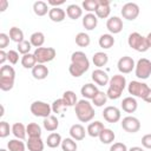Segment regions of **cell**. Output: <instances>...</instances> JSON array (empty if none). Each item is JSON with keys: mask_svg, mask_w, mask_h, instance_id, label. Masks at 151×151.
Masks as SVG:
<instances>
[{"mask_svg": "<svg viewBox=\"0 0 151 151\" xmlns=\"http://www.w3.org/2000/svg\"><path fill=\"white\" fill-rule=\"evenodd\" d=\"M90 68V60L87 55L81 51H76L71 55V64L68 66V72L72 77L78 78L83 76Z\"/></svg>", "mask_w": 151, "mask_h": 151, "instance_id": "6da1fadb", "label": "cell"}, {"mask_svg": "<svg viewBox=\"0 0 151 151\" xmlns=\"http://www.w3.org/2000/svg\"><path fill=\"white\" fill-rule=\"evenodd\" d=\"M125 87H126L125 77L123 74H114L112 78H110V81H109V88L106 91L107 98L112 100L120 98Z\"/></svg>", "mask_w": 151, "mask_h": 151, "instance_id": "7a4b0ae2", "label": "cell"}, {"mask_svg": "<svg viewBox=\"0 0 151 151\" xmlns=\"http://www.w3.org/2000/svg\"><path fill=\"white\" fill-rule=\"evenodd\" d=\"M74 112L79 122L81 123H88L94 118V109L93 105L87 99L78 100V103L74 106Z\"/></svg>", "mask_w": 151, "mask_h": 151, "instance_id": "3957f363", "label": "cell"}, {"mask_svg": "<svg viewBox=\"0 0 151 151\" xmlns=\"http://www.w3.org/2000/svg\"><path fill=\"white\" fill-rule=\"evenodd\" d=\"M15 71L9 65H4L0 68V88L2 91H9L14 86Z\"/></svg>", "mask_w": 151, "mask_h": 151, "instance_id": "277c9868", "label": "cell"}, {"mask_svg": "<svg viewBox=\"0 0 151 151\" xmlns=\"http://www.w3.org/2000/svg\"><path fill=\"white\" fill-rule=\"evenodd\" d=\"M127 44L132 50H134L137 52H146L150 48L149 44L146 41V37H143L138 32H133L129 35Z\"/></svg>", "mask_w": 151, "mask_h": 151, "instance_id": "5b68a950", "label": "cell"}, {"mask_svg": "<svg viewBox=\"0 0 151 151\" xmlns=\"http://www.w3.org/2000/svg\"><path fill=\"white\" fill-rule=\"evenodd\" d=\"M151 88L143 81H138V80H132L127 85V91L132 97H137V98H142L144 100V98L147 96L149 91Z\"/></svg>", "mask_w": 151, "mask_h": 151, "instance_id": "8992f818", "label": "cell"}, {"mask_svg": "<svg viewBox=\"0 0 151 151\" xmlns=\"http://www.w3.org/2000/svg\"><path fill=\"white\" fill-rule=\"evenodd\" d=\"M33 54H34L38 64L45 65V63H50L55 58L57 51L53 47H39V48H35Z\"/></svg>", "mask_w": 151, "mask_h": 151, "instance_id": "52a82bcc", "label": "cell"}, {"mask_svg": "<svg viewBox=\"0 0 151 151\" xmlns=\"http://www.w3.org/2000/svg\"><path fill=\"white\" fill-rule=\"evenodd\" d=\"M31 112L35 117H41V118H47L51 116L52 112V106L45 101L41 100H35L31 104Z\"/></svg>", "mask_w": 151, "mask_h": 151, "instance_id": "ba28073f", "label": "cell"}, {"mask_svg": "<svg viewBox=\"0 0 151 151\" xmlns=\"http://www.w3.org/2000/svg\"><path fill=\"white\" fill-rule=\"evenodd\" d=\"M134 74L138 79H147L151 76V61L146 58H140L136 64Z\"/></svg>", "mask_w": 151, "mask_h": 151, "instance_id": "9c48e42d", "label": "cell"}, {"mask_svg": "<svg viewBox=\"0 0 151 151\" xmlns=\"http://www.w3.org/2000/svg\"><path fill=\"white\" fill-rule=\"evenodd\" d=\"M122 129L129 133H136L140 130V122L133 116H127L122 119Z\"/></svg>", "mask_w": 151, "mask_h": 151, "instance_id": "30bf717a", "label": "cell"}, {"mask_svg": "<svg viewBox=\"0 0 151 151\" xmlns=\"http://www.w3.org/2000/svg\"><path fill=\"white\" fill-rule=\"evenodd\" d=\"M139 6L134 2H126L123 7H122V15L124 19L132 21L134 19H137V17L139 15Z\"/></svg>", "mask_w": 151, "mask_h": 151, "instance_id": "8fae6325", "label": "cell"}, {"mask_svg": "<svg viewBox=\"0 0 151 151\" xmlns=\"http://www.w3.org/2000/svg\"><path fill=\"white\" fill-rule=\"evenodd\" d=\"M117 67H118V71L120 72V74H127V73L132 72V70L136 67V64L131 57L124 55L118 60Z\"/></svg>", "mask_w": 151, "mask_h": 151, "instance_id": "7c38bea8", "label": "cell"}, {"mask_svg": "<svg viewBox=\"0 0 151 151\" xmlns=\"http://www.w3.org/2000/svg\"><path fill=\"white\" fill-rule=\"evenodd\" d=\"M103 117L107 123L114 124L120 120L122 113H120V110L116 106H106L103 111Z\"/></svg>", "mask_w": 151, "mask_h": 151, "instance_id": "4fadbf2b", "label": "cell"}, {"mask_svg": "<svg viewBox=\"0 0 151 151\" xmlns=\"http://www.w3.org/2000/svg\"><path fill=\"white\" fill-rule=\"evenodd\" d=\"M106 28L110 34H118L123 29V20L119 17H111L106 21Z\"/></svg>", "mask_w": 151, "mask_h": 151, "instance_id": "5bb4252c", "label": "cell"}, {"mask_svg": "<svg viewBox=\"0 0 151 151\" xmlns=\"http://www.w3.org/2000/svg\"><path fill=\"white\" fill-rule=\"evenodd\" d=\"M92 80L94 81L96 85L98 86H105V85H109V81H110V77L109 74L101 70V68H97L92 72V76H91Z\"/></svg>", "mask_w": 151, "mask_h": 151, "instance_id": "9a60e30c", "label": "cell"}, {"mask_svg": "<svg viewBox=\"0 0 151 151\" xmlns=\"http://www.w3.org/2000/svg\"><path fill=\"white\" fill-rule=\"evenodd\" d=\"M110 12H111L110 1L109 0H98V7H97V11L94 12L97 18L106 19L110 15Z\"/></svg>", "mask_w": 151, "mask_h": 151, "instance_id": "2e32d148", "label": "cell"}, {"mask_svg": "<svg viewBox=\"0 0 151 151\" xmlns=\"http://www.w3.org/2000/svg\"><path fill=\"white\" fill-rule=\"evenodd\" d=\"M70 136L72 139H74L76 142H79V140H83L85 138V134H86V131H85V127L81 125V124H73L71 127H70Z\"/></svg>", "mask_w": 151, "mask_h": 151, "instance_id": "e0dca14e", "label": "cell"}, {"mask_svg": "<svg viewBox=\"0 0 151 151\" xmlns=\"http://www.w3.org/2000/svg\"><path fill=\"white\" fill-rule=\"evenodd\" d=\"M104 129H105V126H104V124H103L101 122L94 120V122H92V123L88 124V126H87V129H86V132H87V134H88L90 137L96 138V137H99V134L101 133V131H103Z\"/></svg>", "mask_w": 151, "mask_h": 151, "instance_id": "ac0fdd59", "label": "cell"}, {"mask_svg": "<svg viewBox=\"0 0 151 151\" xmlns=\"http://www.w3.org/2000/svg\"><path fill=\"white\" fill-rule=\"evenodd\" d=\"M48 73H50V71H48L47 66H45L44 64H37L32 68V76L37 80H42V79L47 78Z\"/></svg>", "mask_w": 151, "mask_h": 151, "instance_id": "d6986e66", "label": "cell"}, {"mask_svg": "<svg viewBox=\"0 0 151 151\" xmlns=\"http://www.w3.org/2000/svg\"><path fill=\"white\" fill-rule=\"evenodd\" d=\"M98 91H99V90H98L97 85L91 84V83L83 85V87L80 88V93H81V96H83L85 99H91V100L94 98V96L98 93Z\"/></svg>", "mask_w": 151, "mask_h": 151, "instance_id": "ffe728a7", "label": "cell"}, {"mask_svg": "<svg viewBox=\"0 0 151 151\" xmlns=\"http://www.w3.org/2000/svg\"><path fill=\"white\" fill-rule=\"evenodd\" d=\"M138 107V103L134 97H126L122 101V109L126 113H133Z\"/></svg>", "mask_w": 151, "mask_h": 151, "instance_id": "44dd1931", "label": "cell"}, {"mask_svg": "<svg viewBox=\"0 0 151 151\" xmlns=\"http://www.w3.org/2000/svg\"><path fill=\"white\" fill-rule=\"evenodd\" d=\"M98 25V18L96 14L93 13H87L84 15L83 18V26L85 27V29L87 31H92L97 27Z\"/></svg>", "mask_w": 151, "mask_h": 151, "instance_id": "7402d4cb", "label": "cell"}, {"mask_svg": "<svg viewBox=\"0 0 151 151\" xmlns=\"http://www.w3.org/2000/svg\"><path fill=\"white\" fill-rule=\"evenodd\" d=\"M66 17V12L60 7H52L48 12V18L53 22H61Z\"/></svg>", "mask_w": 151, "mask_h": 151, "instance_id": "603a6c76", "label": "cell"}, {"mask_svg": "<svg viewBox=\"0 0 151 151\" xmlns=\"http://www.w3.org/2000/svg\"><path fill=\"white\" fill-rule=\"evenodd\" d=\"M33 12H34V14L38 15V17H44V15L48 14V12H50L48 4L45 2V1H41V0L35 1V2L33 4Z\"/></svg>", "mask_w": 151, "mask_h": 151, "instance_id": "cb8c5ba5", "label": "cell"}, {"mask_svg": "<svg viewBox=\"0 0 151 151\" xmlns=\"http://www.w3.org/2000/svg\"><path fill=\"white\" fill-rule=\"evenodd\" d=\"M42 125H44V129L48 132H53L55 131L58 127H59V120L55 116H50L47 118H44V122H42Z\"/></svg>", "mask_w": 151, "mask_h": 151, "instance_id": "d4e9b609", "label": "cell"}, {"mask_svg": "<svg viewBox=\"0 0 151 151\" xmlns=\"http://www.w3.org/2000/svg\"><path fill=\"white\" fill-rule=\"evenodd\" d=\"M66 14L70 19L72 20H77L79 19L81 15H83V9L80 6L76 5V4H72V5H68L67 8H66Z\"/></svg>", "mask_w": 151, "mask_h": 151, "instance_id": "484cf974", "label": "cell"}, {"mask_svg": "<svg viewBox=\"0 0 151 151\" xmlns=\"http://www.w3.org/2000/svg\"><path fill=\"white\" fill-rule=\"evenodd\" d=\"M98 44H99V46H100L101 48L109 50V48H111V47L114 45V38H113V35L110 34V33L101 34L100 38H99V40H98Z\"/></svg>", "mask_w": 151, "mask_h": 151, "instance_id": "4316f807", "label": "cell"}, {"mask_svg": "<svg viewBox=\"0 0 151 151\" xmlns=\"http://www.w3.org/2000/svg\"><path fill=\"white\" fill-rule=\"evenodd\" d=\"M61 142H63V138H61V136L58 132H52L46 138V144L51 149H55V147L60 146L61 145Z\"/></svg>", "mask_w": 151, "mask_h": 151, "instance_id": "83f0119b", "label": "cell"}, {"mask_svg": "<svg viewBox=\"0 0 151 151\" xmlns=\"http://www.w3.org/2000/svg\"><path fill=\"white\" fill-rule=\"evenodd\" d=\"M12 133H13V136H14L15 138L22 140V139L26 138V134H27V132H26V126H25L22 123H14V124L12 125Z\"/></svg>", "mask_w": 151, "mask_h": 151, "instance_id": "f1b7e54d", "label": "cell"}, {"mask_svg": "<svg viewBox=\"0 0 151 151\" xmlns=\"http://www.w3.org/2000/svg\"><path fill=\"white\" fill-rule=\"evenodd\" d=\"M92 61L94 64V66H97L98 68L105 66L109 61V57L105 52H96L92 57Z\"/></svg>", "mask_w": 151, "mask_h": 151, "instance_id": "f546056e", "label": "cell"}, {"mask_svg": "<svg viewBox=\"0 0 151 151\" xmlns=\"http://www.w3.org/2000/svg\"><path fill=\"white\" fill-rule=\"evenodd\" d=\"M26 132L28 138H40L41 137V127L37 123H29L26 126Z\"/></svg>", "mask_w": 151, "mask_h": 151, "instance_id": "4dcf8cb0", "label": "cell"}, {"mask_svg": "<svg viewBox=\"0 0 151 151\" xmlns=\"http://www.w3.org/2000/svg\"><path fill=\"white\" fill-rule=\"evenodd\" d=\"M99 140L103 143V144H111L112 142H114V138H116V134L114 132L111 130V129H104L101 131V133L99 134Z\"/></svg>", "mask_w": 151, "mask_h": 151, "instance_id": "1f68e13d", "label": "cell"}, {"mask_svg": "<svg viewBox=\"0 0 151 151\" xmlns=\"http://www.w3.org/2000/svg\"><path fill=\"white\" fill-rule=\"evenodd\" d=\"M26 145L28 151H42L45 146L41 138H28V142Z\"/></svg>", "mask_w": 151, "mask_h": 151, "instance_id": "d6a6232c", "label": "cell"}, {"mask_svg": "<svg viewBox=\"0 0 151 151\" xmlns=\"http://www.w3.org/2000/svg\"><path fill=\"white\" fill-rule=\"evenodd\" d=\"M8 35H9V39L12 41L17 42V44H19V42L25 40L24 39V32L19 27H17V26H13V27L9 28V34Z\"/></svg>", "mask_w": 151, "mask_h": 151, "instance_id": "836d02e7", "label": "cell"}, {"mask_svg": "<svg viewBox=\"0 0 151 151\" xmlns=\"http://www.w3.org/2000/svg\"><path fill=\"white\" fill-rule=\"evenodd\" d=\"M29 42L35 48L41 47L44 45V42H45V35H44V33L42 32H34V33H32V35L29 37Z\"/></svg>", "mask_w": 151, "mask_h": 151, "instance_id": "e575fe53", "label": "cell"}, {"mask_svg": "<svg viewBox=\"0 0 151 151\" xmlns=\"http://www.w3.org/2000/svg\"><path fill=\"white\" fill-rule=\"evenodd\" d=\"M37 64L38 63H37V59H35L33 53H28V54H25V55L21 57V65L25 68H31L32 70Z\"/></svg>", "mask_w": 151, "mask_h": 151, "instance_id": "d590c367", "label": "cell"}, {"mask_svg": "<svg viewBox=\"0 0 151 151\" xmlns=\"http://www.w3.org/2000/svg\"><path fill=\"white\" fill-rule=\"evenodd\" d=\"M63 99H64L65 104L67 105V107H68V106H76V104L78 103L77 94H76L73 91H71V90L65 91V92L63 93Z\"/></svg>", "mask_w": 151, "mask_h": 151, "instance_id": "8d00e7d4", "label": "cell"}, {"mask_svg": "<svg viewBox=\"0 0 151 151\" xmlns=\"http://www.w3.org/2000/svg\"><path fill=\"white\" fill-rule=\"evenodd\" d=\"M91 42V39H90V35L85 32H79L77 35H76V44L79 46V47H87Z\"/></svg>", "mask_w": 151, "mask_h": 151, "instance_id": "74e56055", "label": "cell"}, {"mask_svg": "<svg viewBox=\"0 0 151 151\" xmlns=\"http://www.w3.org/2000/svg\"><path fill=\"white\" fill-rule=\"evenodd\" d=\"M107 94H106V92H103V91H98V93L94 96V98L92 99V104L94 105V106H97V107H101V106H104L105 104H106V101H107Z\"/></svg>", "mask_w": 151, "mask_h": 151, "instance_id": "f35d334b", "label": "cell"}, {"mask_svg": "<svg viewBox=\"0 0 151 151\" xmlns=\"http://www.w3.org/2000/svg\"><path fill=\"white\" fill-rule=\"evenodd\" d=\"M7 149L8 151H25V144L21 142V139H11L7 143Z\"/></svg>", "mask_w": 151, "mask_h": 151, "instance_id": "ab89813d", "label": "cell"}, {"mask_svg": "<svg viewBox=\"0 0 151 151\" xmlns=\"http://www.w3.org/2000/svg\"><path fill=\"white\" fill-rule=\"evenodd\" d=\"M60 146H61L63 151H77V149H78L77 142H76L74 139H72L71 137H70V138H65V139H63Z\"/></svg>", "mask_w": 151, "mask_h": 151, "instance_id": "60d3db41", "label": "cell"}, {"mask_svg": "<svg viewBox=\"0 0 151 151\" xmlns=\"http://www.w3.org/2000/svg\"><path fill=\"white\" fill-rule=\"evenodd\" d=\"M51 106H52V112H54V113H57V114H58V113H63V112L66 111V109H67V105L65 104V101H64L63 98L54 100Z\"/></svg>", "mask_w": 151, "mask_h": 151, "instance_id": "b9f144b4", "label": "cell"}, {"mask_svg": "<svg viewBox=\"0 0 151 151\" xmlns=\"http://www.w3.org/2000/svg\"><path fill=\"white\" fill-rule=\"evenodd\" d=\"M31 50H32V44L28 40H24V41L18 44V52L21 53L22 55L28 54L31 52Z\"/></svg>", "mask_w": 151, "mask_h": 151, "instance_id": "7bdbcfd3", "label": "cell"}, {"mask_svg": "<svg viewBox=\"0 0 151 151\" xmlns=\"http://www.w3.org/2000/svg\"><path fill=\"white\" fill-rule=\"evenodd\" d=\"M98 7V0H85L83 1V8L88 13L96 12Z\"/></svg>", "mask_w": 151, "mask_h": 151, "instance_id": "ee69618b", "label": "cell"}, {"mask_svg": "<svg viewBox=\"0 0 151 151\" xmlns=\"http://www.w3.org/2000/svg\"><path fill=\"white\" fill-rule=\"evenodd\" d=\"M9 131H12V127H9V124L5 120L0 122V137L6 138L9 134Z\"/></svg>", "mask_w": 151, "mask_h": 151, "instance_id": "f6af8a7d", "label": "cell"}, {"mask_svg": "<svg viewBox=\"0 0 151 151\" xmlns=\"http://www.w3.org/2000/svg\"><path fill=\"white\" fill-rule=\"evenodd\" d=\"M7 60L9 61V64L15 65L19 61V52L14 51V50H9L7 52Z\"/></svg>", "mask_w": 151, "mask_h": 151, "instance_id": "bcb514c9", "label": "cell"}, {"mask_svg": "<svg viewBox=\"0 0 151 151\" xmlns=\"http://www.w3.org/2000/svg\"><path fill=\"white\" fill-rule=\"evenodd\" d=\"M9 44V35L6 33H0V48L4 50Z\"/></svg>", "mask_w": 151, "mask_h": 151, "instance_id": "7dc6e473", "label": "cell"}, {"mask_svg": "<svg viewBox=\"0 0 151 151\" xmlns=\"http://www.w3.org/2000/svg\"><path fill=\"white\" fill-rule=\"evenodd\" d=\"M110 151H127V147L124 143H113L110 147Z\"/></svg>", "mask_w": 151, "mask_h": 151, "instance_id": "c3c4849f", "label": "cell"}, {"mask_svg": "<svg viewBox=\"0 0 151 151\" xmlns=\"http://www.w3.org/2000/svg\"><path fill=\"white\" fill-rule=\"evenodd\" d=\"M142 145H143L145 149H150V150H151V133L144 134V136L142 137Z\"/></svg>", "mask_w": 151, "mask_h": 151, "instance_id": "681fc988", "label": "cell"}, {"mask_svg": "<svg viewBox=\"0 0 151 151\" xmlns=\"http://www.w3.org/2000/svg\"><path fill=\"white\" fill-rule=\"evenodd\" d=\"M6 60H7V52H5L4 50H1L0 51V64H1V66L5 65V61Z\"/></svg>", "mask_w": 151, "mask_h": 151, "instance_id": "f907efd6", "label": "cell"}, {"mask_svg": "<svg viewBox=\"0 0 151 151\" xmlns=\"http://www.w3.org/2000/svg\"><path fill=\"white\" fill-rule=\"evenodd\" d=\"M47 4H48V5H51V6H53V7H59L60 5H63V4H65V1H64V0H60V1H54V0H48V1H47Z\"/></svg>", "mask_w": 151, "mask_h": 151, "instance_id": "816d5d0a", "label": "cell"}, {"mask_svg": "<svg viewBox=\"0 0 151 151\" xmlns=\"http://www.w3.org/2000/svg\"><path fill=\"white\" fill-rule=\"evenodd\" d=\"M8 7V1L7 0H0V12H5Z\"/></svg>", "mask_w": 151, "mask_h": 151, "instance_id": "f5cc1de1", "label": "cell"}, {"mask_svg": "<svg viewBox=\"0 0 151 151\" xmlns=\"http://www.w3.org/2000/svg\"><path fill=\"white\" fill-rule=\"evenodd\" d=\"M144 101H145V103H149V104H151V90L149 91L147 96L144 98Z\"/></svg>", "mask_w": 151, "mask_h": 151, "instance_id": "db71d44e", "label": "cell"}, {"mask_svg": "<svg viewBox=\"0 0 151 151\" xmlns=\"http://www.w3.org/2000/svg\"><path fill=\"white\" fill-rule=\"evenodd\" d=\"M127 151H144V149H142L139 146H133V147H130Z\"/></svg>", "mask_w": 151, "mask_h": 151, "instance_id": "11a10c76", "label": "cell"}, {"mask_svg": "<svg viewBox=\"0 0 151 151\" xmlns=\"http://www.w3.org/2000/svg\"><path fill=\"white\" fill-rule=\"evenodd\" d=\"M146 41H147V44H149V47H151V32L146 35Z\"/></svg>", "mask_w": 151, "mask_h": 151, "instance_id": "9f6ffc18", "label": "cell"}, {"mask_svg": "<svg viewBox=\"0 0 151 151\" xmlns=\"http://www.w3.org/2000/svg\"><path fill=\"white\" fill-rule=\"evenodd\" d=\"M4 112H5V109H4V105H1V113H0V116H4Z\"/></svg>", "mask_w": 151, "mask_h": 151, "instance_id": "6f0895ef", "label": "cell"}, {"mask_svg": "<svg viewBox=\"0 0 151 151\" xmlns=\"http://www.w3.org/2000/svg\"><path fill=\"white\" fill-rule=\"evenodd\" d=\"M0 151H7V150H6V149H1Z\"/></svg>", "mask_w": 151, "mask_h": 151, "instance_id": "680465c9", "label": "cell"}]
</instances>
